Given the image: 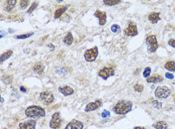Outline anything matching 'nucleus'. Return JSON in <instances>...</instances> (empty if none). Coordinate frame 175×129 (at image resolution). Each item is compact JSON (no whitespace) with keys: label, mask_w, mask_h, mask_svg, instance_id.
Instances as JSON below:
<instances>
[{"label":"nucleus","mask_w":175,"mask_h":129,"mask_svg":"<svg viewBox=\"0 0 175 129\" xmlns=\"http://www.w3.org/2000/svg\"><path fill=\"white\" fill-rule=\"evenodd\" d=\"M165 77H166V79H169V80H172V79H174V76H173L172 73H165Z\"/></svg>","instance_id":"obj_33"},{"label":"nucleus","mask_w":175,"mask_h":129,"mask_svg":"<svg viewBox=\"0 0 175 129\" xmlns=\"http://www.w3.org/2000/svg\"><path fill=\"white\" fill-rule=\"evenodd\" d=\"M94 16L99 19V25H101V26L105 25V23H106V13L105 12L100 11V10H96L95 13H94Z\"/></svg>","instance_id":"obj_13"},{"label":"nucleus","mask_w":175,"mask_h":129,"mask_svg":"<svg viewBox=\"0 0 175 129\" xmlns=\"http://www.w3.org/2000/svg\"><path fill=\"white\" fill-rule=\"evenodd\" d=\"M102 105V101L98 99V100H96V101H94V102H90V103H88V104L86 105V107H85V111L86 112H89V111H93V110H95V109H98L100 106Z\"/></svg>","instance_id":"obj_11"},{"label":"nucleus","mask_w":175,"mask_h":129,"mask_svg":"<svg viewBox=\"0 0 175 129\" xmlns=\"http://www.w3.org/2000/svg\"><path fill=\"white\" fill-rule=\"evenodd\" d=\"M20 90H21L22 92H26V89H25L24 87H20Z\"/></svg>","instance_id":"obj_35"},{"label":"nucleus","mask_w":175,"mask_h":129,"mask_svg":"<svg viewBox=\"0 0 175 129\" xmlns=\"http://www.w3.org/2000/svg\"><path fill=\"white\" fill-rule=\"evenodd\" d=\"M109 115H110V113H109L108 110H103V112L101 113V116H102L103 118H105V117H108Z\"/></svg>","instance_id":"obj_32"},{"label":"nucleus","mask_w":175,"mask_h":129,"mask_svg":"<svg viewBox=\"0 0 175 129\" xmlns=\"http://www.w3.org/2000/svg\"><path fill=\"white\" fill-rule=\"evenodd\" d=\"M65 129H83V123L81 121L73 119L67 124Z\"/></svg>","instance_id":"obj_10"},{"label":"nucleus","mask_w":175,"mask_h":129,"mask_svg":"<svg viewBox=\"0 0 175 129\" xmlns=\"http://www.w3.org/2000/svg\"><path fill=\"white\" fill-rule=\"evenodd\" d=\"M58 90L60 93H62V94L65 95V96H68V95H70V94H72V93L74 92L73 89L70 88V87H68V85H66V87H60L58 89Z\"/></svg>","instance_id":"obj_14"},{"label":"nucleus","mask_w":175,"mask_h":129,"mask_svg":"<svg viewBox=\"0 0 175 129\" xmlns=\"http://www.w3.org/2000/svg\"><path fill=\"white\" fill-rule=\"evenodd\" d=\"M29 3H30V1H28V0H25V1H21V2H20V7L24 9L26 6H28V4H29Z\"/></svg>","instance_id":"obj_29"},{"label":"nucleus","mask_w":175,"mask_h":129,"mask_svg":"<svg viewBox=\"0 0 175 129\" xmlns=\"http://www.w3.org/2000/svg\"><path fill=\"white\" fill-rule=\"evenodd\" d=\"M60 125H61L60 113H59V112H55L54 114H53V115H52L51 119H50L49 126L52 129H57V128H59V127H60Z\"/></svg>","instance_id":"obj_5"},{"label":"nucleus","mask_w":175,"mask_h":129,"mask_svg":"<svg viewBox=\"0 0 175 129\" xmlns=\"http://www.w3.org/2000/svg\"><path fill=\"white\" fill-rule=\"evenodd\" d=\"M132 109V102L131 101H126V100H120L118 101L113 110L117 114H126Z\"/></svg>","instance_id":"obj_2"},{"label":"nucleus","mask_w":175,"mask_h":129,"mask_svg":"<svg viewBox=\"0 0 175 129\" xmlns=\"http://www.w3.org/2000/svg\"><path fill=\"white\" fill-rule=\"evenodd\" d=\"M146 81H147V82H153V83H155V82L162 81L163 79H162L160 76H153V77H150L148 79H146Z\"/></svg>","instance_id":"obj_20"},{"label":"nucleus","mask_w":175,"mask_h":129,"mask_svg":"<svg viewBox=\"0 0 175 129\" xmlns=\"http://www.w3.org/2000/svg\"><path fill=\"white\" fill-rule=\"evenodd\" d=\"M66 9H67V7H61V8H58L56 11H55V13H54V18H59V17L65 12Z\"/></svg>","instance_id":"obj_23"},{"label":"nucleus","mask_w":175,"mask_h":129,"mask_svg":"<svg viewBox=\"0 0 175 129\" xmlns=\"http://www.w3.org/2000/svg\"><path fill=\"white\" fill-rule=\"evenodd\" d=\"M164 68H165L166 70H168V71H170V72H175V63L172 62V61H171V62H168V63L165 64Z\"/></svg>","instance_id":"obj_21"},{"label":"nucleus","mask_w":175,"mask_h":129,"mask_svg":"<svg viewBox=\"0 0 175 129\" xmlns=\"http://www.w3.org/2000/svg\"><path fill=\"white\" fill-rule=\"evenodd\" d=\"M103 3L105 5L111 6V5H116L118 3H120V1L119 0H103Z\"/></svg>","instance_id":"obj_24"},{"label":"nucleus","mask_w":175,"mask_h":129,"mask_svg":"<svg viewBox=\"0 0 175 129\" xmlns=\"http://www.w3.org/2000/svg\"><path fill=\"white\" fill-rule=\"evenodd\" d=\"M15 5H16V0H8V1H6L5 10L6 11H11L12 9L15 7Z\"/></svg>","instance_id":"obj_17"},{"label":"nucleus","mask_w":175,"mask_h":129,"mask_svg":"<svg viewBox=\"0 0 175 129\" xmlns=\"http://www.w3.org/2000/svg\"><path fill=\"white\" fill-rule=\"evenodd\" d=\"M33 71L36 73H38V74H41V73L44 72V66H43L41 63H38V64H34Z\"/></svg>","instance_id":"obj_16"},{"label":"nucleus","mask_w":175,"mask_h":129,"mask_svg":"<svg viewBox=\"0 0 175 129\" xmlns=\"http://www.w3.org/2000/svg\"><path fill=\"white\" fill-rule=\"evenodd\" d=\"M146 44H147V47H148V52H150V53H154L158 48V43H157L156 37L154 35H151V36L147 37Z\"/></svg>","instance_id":"obj_3"},{"label":"nucleus","mask_w":175,"mask_h":129,"mask_svg":"<svg viewBox=\"0 0 175 129\" xmlns=\"http://www.w3.org/2000/svg\"><path fill=\"white\" fill-rule=\"evenodd\" d=\"M124 34L126 36H131V37H133V36H136L137 34H138V31H137V27H136V25L133 24V23H130L129 26L125 29L124 31Z\"/></svg>","instance_id":"obj_9"},{"label":"nucleus","mask_w":175,"mask_h":129,"mask_svg":"<svg viewBox=\"0 0 175 129\" xmlns=\"http://www.w3.org/2000/svg\"><path fill=\"white\" fill-rule=\"evenodd\" d=\"M134 89L136 91H138V92H141V91H143V87H142L141 84H135L134 85Z\"/></svg>","instance_id":"obj_31"},{"label":"nucleus","mask_w":175,"mask_h":129,"mask_svg":"<svg viewBox=\"0 0 175 129\" xmlns=\"http://www.w3.org/2000/svg\"><path fill=\"white\" fill-rule=\"evenodd\" d=\"M152 105L155 107V108H161V106H162V104H161V102H159V101H156V100H153L152 101Z\"/></svg>","instance_id":"obj_30"},{"label":"nucleus","mask_w":175,"mask_h":129,"mask_svg":"<svg viewBox=\"0 0 175 129\" xmlns=\"http://www.w3.org/2000/svg\"><path fill=\"white\" fill-rule=\"evenodd\" d=\"M36 126V121L35 120H28L21 122L19 124V128L20 129H35Z\"/></svg>","instance_id":"obj_12"},{"label":"nucleus","mask_w":175,"mask_h":129,"mask_svg":"<svg viewBox=\"0 0 175 129\" xmlns=\"http://www.w3.org/2000/svg\"><path fill=\"white\" fill-rule=\"evenodd\" d=\"M111 31H112L113 33L119 32V31H120V27H119V25H117V24L112 25V26H111Z\"/></svg>","instance_id":"obj_27"},{"label":"nucleus","mask_w":175,"mask_h":129,"mask_svg":"<svg viewBox=\"0 0 175 129\" xmlns=\"http://www.w3.org/2000/svg\"><path fill=\"white\" fill-rule=\"evenodd\" d=\"M39 98H40V100L42 102L46 105L52 103L53 100H54V96L50 91H43V92H41L40 95H39Z\"/></svg>","instance_id":"obj_7"},{"label":"nucleus","mask_w":175,"mask_h":129,"mask_svg":"<svg viewBox=\"0 0 175 129\" xmlns=\"http://www.w3.org/2000/svg\"><path fill=\"white\" fill-rule=\"evenodd\" d=\"M12 54H13V52H12V51H7V52L3 53V54L1 55V63H3L5 60L9 59L10 57L12 56Z\"/></svg>","instance_id":"obj_22"},{"label":"nucleus","mask_w":175,"mask_h":129,"mask_svg":"<svg viewBox=\"0 0 175 129\" xmlns=\"http://www.w3.org/2000/svg\"><path fill=\"white\" fill-rule=\"evenodd\" d=\"M98 76L100 78H102L103 80H107L109 77L114 76V69L112 67H105L102 70H100Z\"/></svg>","instance_id":"obj_8"},{"label":"nucleus","mask_w":175,"mask_h":129,"mask_svg":"<svg viewBox=\"0 0 175 129\" xmlns=\"http://www.w3.org/2000/svg\"><path fill=\"white\" fill-rule=\"evenodd\" d=\"M154 128L155 129H166L167 128V123L165 121H157L154 123Z\"/></svg>","instance_id":"obj_19"},{"label":"nucleus","mask_w":175,"mask_h":129,"mask_svg":"<svg viewBox=\"0 0 175 129\" xmlns=\"http://www.w3.org/2000/svg\"><path fill=\"white\" fill-rule=\"evenodd\" d=\"M3 129H6V128H3Z\"/></svg>","instance_id":"obj_37"},{"label":"nucleus","mask_w":175,"mask_h":129,"mask_svg":"<svg viewBox=\"0 0 175 129\" xmlns=\"http://www.w3.org/2000/svg\"><path fill=\"white\" fill-rule=\"evenodd\" d=\"M134 129H146V128H144V127H140V126H137V127H135Z\"/></svg>","instance_id":"obj_36"},{"label":"nucleus","mask_w":175,"mask_h":129,"mask_svg":"<svg viewBox=\"0 0 175 129\" xmlns=\"http://www.w3.org/2000/svg\"><path fill=\"white\" fill-rule=\"evenodd\" d=\"M25 115L30 118H37L45 116V110L38 105H31L25 109Z\"/></svg>","instance_id":"obj_1"},{"label":"nucleus","mask_w":175,"mask_h":129,"mask_svg":"<svg viewBox=\"0 0 175 129\" xmlns=\"http://www.w3.org/2000/svg\"><path fill=\"white\" fill-rule=\"evenodd\" d=\"M97 56H98V48L97 47L89 49V50L85 51V53H84V59L87 62H94Z\"/></svg>","instance_id":"obj_4"},{"label":"nucleus","mask_w":175,"mask_h":129,"mask_svg":"<svg viewBox=\"0 0 175 129\" xmlns=\"http://www.w3.org/2000/svg\"><path fill=\"white\" fill-rule=\"evenodd\" d=\"M171 91L168 88H165V87H159L156 89L155 90V96L158 97V98H166L170 95Z\"/></svg>","instance_id":"obj_6"},{"label":"nucleus","mask_w":175,"mask_h":129,"mask_svg":"<svg viewBox=\"0 0 175 129\" xmlns=\"http://www.w3.org/2000/svg\"><path fill=\"white\" fill-rule=\"evenodd\" d=\"M63 42L68 45V46H70V45H72V43H73V37H72V34L71 32H68L66 34V36L64 37V39H63Z\"/></svg>","instance_id":"obj_18"},{"label":"nucleus","mask_w":175,"mask_h":129,"mask_svg":"<svg viewBox=\"0 0 175 129\" xmlns=\"http://www.w3.org/2000/svg\"><path fill=\"white\" fill-rule=\"evenodd\" d=\"M33 35V33H27V34H24V35H18L16 38L17 39H26V38H29Z\"/></svg>","instance_id":"obj_26"},{"label":"nucleus","mask_w":175,"mask_h":129,"mask_svg":"<svg viewBox=\"0 0 175 129\" xmlns=\"http://www.w3.org/2000/svg\"><path fill=\"white\" fill-rule=\"evenodd\" d=\"M148 19H149V21L151 23H157L159 21V19H160V16H159V13H156V12H154V13H151L149 14V16H148Z\"/></svg>","instance_id":"obj_15"},{"label":"nucleus","mask_w":175,"mask_h":129,"mask_svg":"<svg viewBox=\"0 0 175 129\" xmlns=\"http://www.w3.org/2000/svg\"><path fill=\"white\" fill-rule=\"evenodd\" d=\"M37 6H38V3H37V2H33V3H32V5H31V7L28 9V11H27V12H28L29 14H30V13H32V12L34 11V9L36 8Z\"/></svg>","instance_id":"obj_28"},{"label":"nucleus","mask_w":175,"mask_h":129,"mask_svg":"<svg viewBox=\"0 0 175 129\" xmlns=\"http://www.w3.org/2000/svg\"><path fill=\"white\" fill-rule=\"evenodd\" d=\"M168 44H169L171 47L175 48V40H173V39H170V40H169V42H168Z\"/></svg>","instance_id":"obj_34"},{"label":"nucleus","mask_w":175,"mask_h":129,"mask_svg":"<svg viewBox=\"0 0 175 129\" xmlns=\"http://www.w3.org/2000/svg\"><path fill=\"white\" fill-rule=\"evenodd\" d=\"M150 74H151V69L147 67V68L144 70V72H143V77H144V78H146V79H148Z\"/></svg>","instance_id":"obj_25"}]
</instances>
